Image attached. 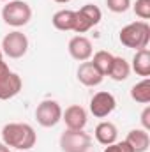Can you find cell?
<instances>
[{
    "label": "cell",
    "mask_w": 150,
    "mask_h": 152,
    "mask_svg": "<svg viewBox=\"0 0 150 152\" xmlns=\"http://www.w3.org/2000/svg\"><path fill=\"white\" fill-rule=\"evenodd\" d=\"M0 152H11V151H9V147H7V145H5L4 142L0 143Z\"/></svg>",
    "instance_id": "cell-25"
},
{
    "label": "cell",
    "mask_w": 150,
    "mask_h": 152,
    "mask_svg": "<svg viewBox=\"0 0 150 152\" xmlns=\"http://www.w3.org/2000/svg\"><path fill=\"white\" fill-rule=\"evenodd\" d=\"M103 20V12L97 5L94 4H85L79 11H76V23L74 30L76 34H85L88 32L92 27L99 25V21Z\"/></svg>",
    "instance_id": "cell-6"
},
{
    "label": "cell",
    "mask_w": 150,
    "mask_h": 152,
    "mask_svg": "<svg viewBox=\"0 0 150 152\" xmlns=\"http://www.w3.org/2000/svg\"><path fill=\"white\" fill-rule=\"evenodd\" d=\"M69 55L78 60V62H87L90 60L92 53H94V48H92V42L90 39L85 37V36H74V37L69 41Z\"/></svg>",
    "instance_id": "cell-9"
},
{
    "label": "cell",
    "mask_w": 150,
    "mask_h": 152,
    "mask_svg": "<svg viewBox=\"0 0 150 152\" xmlns=\"http://www.w3.org/2000/svg\"><path fill=\"white\" fill-rule=\"evenodd\" d=\"M55 2H58V4H67V2H71V0H55Z\"/></svg>",
    "instance_id": "cell-26"
},
{
    "label": "cell",
    "mask_w": 150,
    "mask_h": 152,
    "mask_svg": "<svg viewBox=\"0 0 150 152\" xmlns=\"http://www.w3.org/2000/svg\"><path fill=\"white\" fill-rule=\"evenodd\" d=\"M125 142L129 143V147L133 149V152H147L150 147L149 131H145V129H131L127 133Z\"/></svg>",
    "instance_id": "cell-14"
},
{
    "label": "cell",
    "mask_w": 150,
    "mask_h": 152,
    "mask_svg": "<svg viewBox=\"0 0 150 152\" xmlns=\"http://www.w3.org/2000/svg\"><path fill=\"white\" fill-rule=\"evenodd\" d=\"M141 124H143V129L149 131L150 129V106H147L141 113Z\"/></svg>",
    "instance_id": "cell-23"
},
{
    "label": "cell",
    "mask_w": 150,
    "mask_h": 152,
    "mask_svg": "<svg viewBox=\"0 0 150 152\" xmlns=\"http://www.w3.org/2000/svg\"><path fill=\"white\" fill-rule=\"evenodd\" d=\"M94 134H95V140L101 143V145H110L113 142H117V138H118V129H117V126L110 122V120H103V122H99L97 126H95V131H94Z\"/></svg>",
    "instance_id": "cell-13"
},
{
    "label": "cell",
    "mask_w": 150,
    "mask_h": 152,
    "mask_svg": "<svg viewBox=\"0 0 150 152\" xmlns=\"http://www.w3.org/2000/svg\"><path fill=\"white\" fill-rule=\"evenodd\" d=\"M2 2H9V0H2Z\"/></svg>",
    "instance_id": "cell-28"
},
{
    "label": "cell",
    "mask_w": 150,
    "mask_h": 152,
    "mask_svg": "<svg viewBox=\"0 0 150 152\" xmlns=\"http://www.w3.org/2000/svg\"><path fill=\"white\" fill-rule=\"evenodd\" d=\"M51 23L57 30H62V32H69V30H74V23H76V11L71 9H62V11H57L51 18Z\"/></svg>",
    "instance_id": "cell-15"
},
{
    "label": "cell",
    "mask_w": 150,
    "mask_h": 152,
    "mask_svg": "<svg viewBox=\"0 0 150 152\" xmlns=\"http://www.w3.org/2000/svg\"><path fill=\"white\" fill-rule=\"evenodd\" d=\"M11 73V69H9V66H7V62H4V58L0 60V78H4L5 75H9Z\"/></svg>",
    "instance_id": "cell-24"
},
{
    "label": "cell",
    "mask_w": 150,
    "mask_h": 152,
    "mask_svg": "<svg viewBox=\"0 0 150 152\" xmlns=\"http://www.w3.org/2000/svg\"><path fill=\"white\" fill-rule=\"evenodd\" d=\"M92 147V138L83 129H66L60 134L62 152H88Z\"/></svg>",
    "instance_id": "cell-4"
},
{
    "label": "cell",
    "mask_w": 150,
    "mask_h": 152,
    "mask_svg": "<svg viewBox=\"0 0 150 152\" xmlns=\"http://www.w3.org/2000/svg\"><path fill=\"white\" fill-rule=\"evenodd\" d=\"M131 69H133L138 76L149 78V76H150V50H149V48L138 50V51L134 53Z\"/></svg>",
    "instance_id": "cell-16"
},
{
    "label": "cell",
    "mask_w": 150,
    "mask_h": 152,
    "mask_svg": "<svg viewBox=\"0 0 150 152\" xmlns=\"http://www.w3.org/2000/svg\"><path fill=\"white\" fill-rule=\"evenodd\" d=\"M106 5L111 12H125L129 7H131V0H106Z\"/></svg>",
    "instance_id": "cell-21"
},
{
    "label": "cell",
    "mask_w": 150,
    "mask_h": 152,
    "mask_svg": "<svg viewBox=\"0 0 150 152\" xmlns=\"http://www.w3.org/2000/svg\"><path fill=\"white\" fill-rule=\"evenodd\" d=\"M78 80L85 87H97V85L103 83L104 76L97 71V67L90 60H87V62H81L79 67H78Z\"/></svg>",
    "instance_id": "cell-12"
},
{
    "label": "cell",
    "mask_w": 150,
    "mask_h": 152,
    "mask_svg": "<svg viewBox=\"0 0 150 152\" xmlns=\"http://www.w3.org/2000/svg\"><path fill=\"white\" fill-rule=\"evenodd\" d=\"M2 58H4V53H2V50H0V60H2Z\"/></svg>",
    "instance_id": "cell-27"
},
{
    "label": "cell",
    "mask_w": 150,
    "mask_h": 152,
    "mask_svg": "<svg viewBox=\"0 0 150 152\" xmlns=\"http://www.w3.org/2000/svg\"><path fill=\"white\" fill-rule=\"evenodd\" d=\"M62 106L53 99L41 101L36 108V120L42 127H53L62 120Z\"/></svg>",
    "instance_id": "cell-5"
},
{
    "label": "cell",
    "mask_w": 150,
    "mask_h": 152,
    "mask_svg": "<svg viewBox=\"0 0 150 152\" xmlns=\"http://www.w3.org/2000/svg\"><path fill=\"white\" fill-rule=\"evenodd\" d=\"M28 51V37L20 32L12 30L2 39V53L9 58H21Z\"/></svg>",
    "instance_id": "cell-7"
},
{
    "label": "cell",
    "mask_w": 150,
    "mask_h": 152,
    "mask_svg": "<svg viewBox=\"0 0 150 152\" xmlns=\"http://www.w3.org/2000/svg\"><path fill=\"white\" fill-rule=\"evenodd\" d=\"M2 20L14 28L25 27L32 20V7L23 0H9L2 9Z\"/></svg>",
    "instance_id": "cell-3"
},
{
    "label": "cell",
    "mask_w": 150,
    "mask_h": 152,
    "mask_svg": "<svg viewBox=\"0 0 150 152\" xmlns=\"http://www.w3.org/2000/svg\"><path fill=\"white\" fill-rule=\"evenodd\" d=\"M2 142L11 149H16L20 152L30 151L36 142H37V134L34 131V127L30 124L25 122H11L5 124L2 127Z\"/></svg>",
    "instance_id": "cell-1"
},
{
    "label": "cell",
    "mask_w": 150,
    "mask_h": 152,
    "mask_svg": "<svg viewBox=\"0 0 150 152\" xmlns=\"http://www.w3.org/2000/svg\"><path fill=\"white\" fill-rule=\"evenodd\" d=\"M115 108H117V99L111 92L99 90L90 99V113L97 118H104V117L111 115Z\"/></svg>",
    "instance_id": "cell-8"
},
{
    "label": "cell",
    "mask_w": 150,
    "mask_h": 152,
    "mask_svg": "<svg viewBox=\"0 0 150 152\" xmlns=\"http://www.w3.org/2000/svg\"><path fill=\"white\" fill-rule=\"evenodd\" d=\"M131 97L136 103L149 104L150 103V78H143L131 88Z\"/></svg>",
    "instance_id": "cell-19"
},
{
    "label": "cell",
    "mask_w": 150,
    "mask_h": 152,
    "mask_svg": "<svg viewBox=\"0 0 150 152\" xmlns=\"http://www.w3.org/2000/svg\"><path fill=\"white\" fill-rule=\"evenodd\" d=\"M23 87V81H21V76L16 75V73H9L4 78H0V101H7V99H12L14 96L20 94Z\"/></svg>",
    "instance_id": "cell-11"
},
{
    "label": "cell",
    "mask_w": 150,
    "mask_h": 152,
    "mask_svg": "<svg viewBox=\"0 0 150 152\" xmlns=\"http://www.w3.org/2000/svg\"><path fill=\"white\" fill-rule=\"evenodd\" d=\"M103 152H133V149H131L129 143L124 140V142H113L110 145H106Z\"/></svg>",
    "instance_id": "cell-22"
},
{
    "label": "cell",
    "mask_w": 150,
    "mask_h": 152,
    "mask_svg": "<svg viewBox=\"0 0 150 152\" xmlns=\"http://www.w3.org/2000/svg\"><path fill=\"white\" fill-rule=\"evenodd\" d=\"M62 120L66 122L67 129H85V126L88 122V115L83 106L71 104L66 108V112H62Z\"/></svg>",
    "instance_id": "cell-10"
},
{
    "label": "cell",
    "mask_w": 150,
    "mask_h": 152,
    "mask_svg": "<svg viewBox=\"0 0 150 152\" xmlns=\"http://www.w3.org/2000/svg\"><path fill=\"white\" fill-rule=\"evenodd\" d=\"M120 42L125 48H133V50H143L147 48L150 42V25L147 21H134L125 25L120 34H118Z\"/></svg>",
    "instance_id": "cell-2"
},
{
    "label": "cell",
    "mask_w": 150,
    "mask_h": 152,
    "mask_svg": "<svg viewBox=\"0 0 150 152\" xmlns=\"http://www.w3.org/2000/svg\"><path fill=\"white\" fill-rule=\"evenodd\" d=\"M129 75H131V66H129V62H127L124 57H115L108 76H110L111 80H115V81H124V80L129 78Z\"/></svg>",
    "instance_id": "cell-17"
},
{
    "label": "cell",
    "mask_w": 150,
    "mask_h": 152,
    "mask_svg": "<svg viewBox=\"0 0 150 152\" xmlns=\"http://www.w3.org/2000/svg\"><path fill=\"white\" fill-rule=\"evenodd\" d=\"M133 9H134V14L138 18H141L143 21L150 18V0H136Z\"/></svg>",
    "instance_id": "cell-20"
},
{
    "label": "cell",
    "mask_w": 150,
    "mask_h": 152,
    "mask_svg": "<svg viewBox=\"0 0 150 152\" xmlns=\"http://www.w3.org/2000/svg\"><path fill=\"white\" fill-rule=\"evenodd\" d=\"M113 58H115V55H111L110 51L101 50V51L94 53V58H92L90 62L97 67V71H99L103 76H108V75H110V69H111Z\"/></svg>",
    "instance_id": "cell-18"
}]
</instances>
